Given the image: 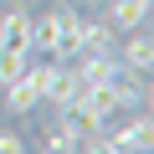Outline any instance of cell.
<instances>
[{
	"instance_id": "cell-1",
	"label": "cell",
	"mask_w": 154,
	"mask_h": 154,
	"mask_svg": "<svg viewBox=\"0 0 154 154\" xmlns=\"http://www.w3.org/2000/svg\"><path fill=\"white\" fill-rule=\"evenodd\" d=\"M103 82H108V93H113L118 108H139V103H144V88H139V72H134V67H118V62H113Z\"/></svg>"
},
{
	"instance_id": "cell-2",
	"label": "cell",
	"mask_w": 154,
	"mask_h": 154,
	"mask_svg": "<svg viewBox=\"0 0 154 154\" xmlns=\"http://www.w3.org/2000/svg\"><path fill=\"white\" fill-rule=\"evenodd\" d=\"M0 46L31 51V11H26V5H11L5 16H0Z\"/></svg>"
},
{
	"instance_id": "cell-3",
	"label": "cell",
	"mask_w": 154,
	"mask_h": 154,
	"mask_svg": "<svg viewBox=\"0 0 154 154\" xmlns=\"http://www.w3.org/2000/svg\"><path fill=\"white\" fill-rule=\"evenodd\" d=\"M149 144H154L149 113H139L134 123H123V128H113V134H108V149H149Z\"/></svg>"
},
{
	"instance_id": "cell-4",
	"label": "cell",
	"mask_w": 154,
	"mask_h": 154,
	"mask_svg": "<svg viewBox=\"0 0 154 154\" xmlns=\"http://www.w3.org/2000/svg\"><path fill=\"white\" fill-rule=\"evenodd\" d=\"M77 103H82L98 123H108L113 113H118V103H113V93H108V82H82V93H77Z\"/></svg>"
},
{
	"instance_id": "cell-5",
	"label": "cell",
	"mask_w": 154,
	"mask_h": 154,
	"mask_svg": "<svg viewBox=\"0 0 154 154\" xmlns=\"http://www.w3.org/2000/svg\"><path fill=\"white\" fill-rule=\"evenodd\" d=\"M108 21H113L118 31L144 26V21H149V0H108Z\"/></svg>"
},
{
	"instance_id": "cell-6",
	"label": "cell",
	"mask_w": 154,
	"mask_h": 154,
	"mask_svg": "<svg viewBox=\"0 0 154 154\" xmlns=\"http://www.w3.org/2000/svg\"><path fill=\"white\" fill-rule=\"evenodd\" d=\"M123 67H134V72H149V67H154V41H149L139 26H134L128 41H123Z\"/></svg>"
},
{
	"instance_id": "cell-7",
	"label": "cell",
	"mask_w": 154,
	"mask_h": 154,
	"mask_svg": "<svg viewBox=\"0 0 154 154\" xmlns=\"http://www.w3.org/2000/svg\"><path fill=\"white\" fill-rule=\"evenodd\" d=\"M36 103H41V93L26 82V72L16 77V82H5V108H11V113H31Z\"/></svg>"
},
{
	"instance_id": "cell-8",
	"label": "cell",
	"mask_w": 154,
	"mask_h": 154,
	"mask_svg": "<svg viewBox=\"0 0 154 154\" xmlns=\"http://www.w3.org/2000/svg\"><path fill=\"white\" fill-rule=\"evenodd\" d=\"M57 36H62V21L57 16H41V21L31 16V51H46L51 57L57 51Z\"/></svg>"
},
{
	"instance_id": "cell-9",
	"label": "cell",
	"mask_w": 154,
	"mask_h": 154,
	"mask_svg": "<svg viewBox=\"0 0 154 154\" xmlns=\"http://www.w3.org/2000/svg\"><path fill=\"white\" fill-rule=\"evenodd\" d=\"M108 51H82V62H77L72 72H77V82H103V77H108Z\"/></svg>"
},
{
	"instance_id": "cell-10",
	"label": "cell",
	"mask_w": 154,
	"mask_h": 154,
	"mask_svg": "<svg viewBox=\"0 0 154 154\" xmlns=\"http://www.w3.org/2000/svg\"><path fill=\"white\" fill-rule=\"evenodd\" d=\"M26 57H31V51H16V46H0V88H5V82H16V77L26 72Z\"/></svg>"
},
{
	"instance_id": "cell-11",
	"label": "cell",
	"mask_w": 154,
	"mask_h": 154,
	"mask_svg": "<svg viewBox=\"0 0 154 154\" xmlns=\"http://www.w3.org/2000/svg\"><path fill=\"white\" fill-rule=\"evenodd\" d=\"M108 26L103 21H82V51H108Z\"/></svg>"
},
{
	"instance_id": "cell-12",
	"label": "cell",
	"mask_w": 154,
	"mask_h": 154,
	"mask_svg": "<svg viewBox=\"0 0 154 154\" xmlns=\"http://www.w3.org/2000/svg\"><path fill=\"white\" fill-rule=\"evenodd\" d=\"M21 149H26V144H21L16 134H0V154H21Z\"/></svg>"
},
{
	"instance_id": "cell-13",
	"label": "cell",
	"mask_w": 154,
	"mask_h": 154,
	"mask_svg": "<svg viewBox=\"0 0 154 154\" xmlns=\"http://www.w3.org/2000/svg\"><path fill=\"white\" fill-rule=\"evenodd\" d=\"M11 5H26V11H31V0H11Z\"/></svg>"
},
{
	"instance_id": "cell-14",
	"label": "cell",
	"mask_w": 154,
	"mask_h": 154,
	"mask_svg": "<svg viewBox=\"0 0 154 154\" xmlns=\"http://www.w3.org/2000/svg\"><path fill=\"white\" fill-rule=\"evenodd\" d=\"M82 5H98V0H82Z\"/></svg>"
}]
</instances>
